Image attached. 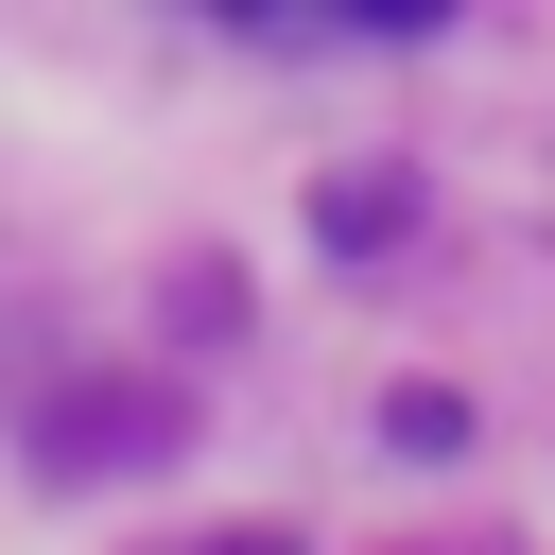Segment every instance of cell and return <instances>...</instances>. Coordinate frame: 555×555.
<instances>
[{
  "mask_svg": "<svg viewBox=\"0 0 555 555\" xmlns=\"http://www.w3.org/2000/svg\"><path fill=\"white\" fill-rule=\"evenodd\" d=\"M52 468H139V451H173V416L156 399H87V434H35Z\"/></svg>",
  "mask_w": 555,
  "mask_h": 555,
  "instance_id": "obj_1",
  "label": "cell"
},
{
  "mask_svg": "<svg viewBox=\"0 0 555 555\" xmlns=\"http://www.w3.org/2000/svg\"><path fill=\"white\" fill-rule=\"evenodd\" d=\"M312 225H330V243H382V225H399V173H330Z\"/></svg>",
  "mask_w": 555,
  "mask_h": 555,
  "instance_id": "obj_2",
  "label": "cell"
},
{
  "mask_svg": "<svg viewBox=\"0 0 555 555\" xmlns=\"http://www.w3.org/2000/svg\"><path fill=\"white\" fill-rule=\"evenodd\" d=\"M399 451H468V399L451 382H399Z\"/></svg>",
  "mask_w": 555,
  "mask_h": 555,
  "instance_id": "obj_3",
  "label": "cell"
},
{
  "mask_svg": "<svg viewBox=\"0 0 555 555\" xmlns=\"http://www.w3.org/2000/svg\"><path fill=\"white\" fill-rule=\"evenodd\" d=\"M225 555H278V538H225Z\"/></svg>",
  "mask_w": 555,
  "mask_h": 555,
  "instance_id": "obj_4",
  "label": "cell"
}]
</instances>
